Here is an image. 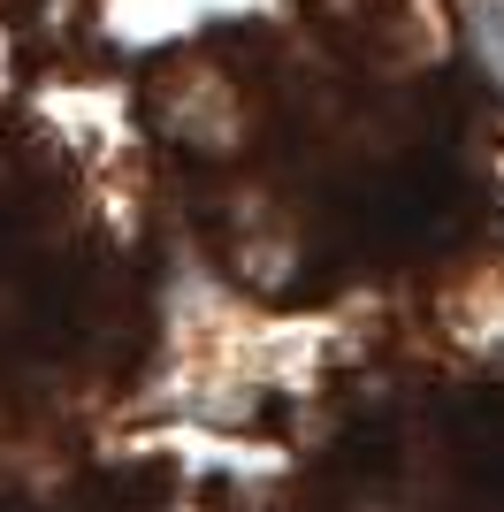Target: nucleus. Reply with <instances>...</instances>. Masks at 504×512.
<instances>
[{
	"label": "nucleus",
	"instance_id": "1",
	"mask_svg": "<svg viewBox=\"0 0 504 512\" xmlns=\"http://www.w3.org/2000/svg\"><path fill=\"white\" fill-rule=\"evenodd\" d=\"M466 39H474L482 69L497 77V92H504V0H466Z\"/></svg>",
	"mask_w": 504,
	"mask_h": 512
}]
</instances>
